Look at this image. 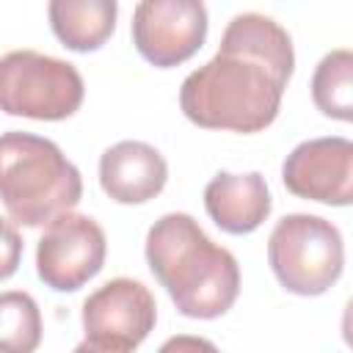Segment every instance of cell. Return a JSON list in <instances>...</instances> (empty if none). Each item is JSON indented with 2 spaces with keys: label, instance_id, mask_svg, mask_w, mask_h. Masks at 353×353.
Instances as JSON below:
<instances>
[{
  "label": "cell",
  "instance_id": "cell-16",
  "mask_svg": "<svg viewBox=\"0 0 353 353\" xmlns=\"http://www.w3.org/2000/svg\"><path fill=\"white\" fill-rule=\"evenodd\" d=\"M157 353H221L215 342L204 339V336H193V334H176L171 339H165Z\"/></svg>",
  "mask_w": 353,
  "mask_h": 353
},
{
  "label": "cell",
  "instance_id": "cell-6",
  "mask_svg": "<svg viewBox=\"0 0 353 353\" xmlns=\"http://www.w3.org/2000/svg\"><path fill=\"white\" fill-rule=\"evenodd\" d=\"M108 240L91 215L63 212L47 223L36 245V273L55 292H77L105 265Z\"/></svg>",
  "mask_w": 353,
  "mask_h": 353
},
{
  "label": "cell",
  "instance_id": "cell-14",
  "mask_svg": "<svg viewBox=\"0 0 353 353\" xmlns=\"http://www.w3.org/2000/svg\"><path fill=\"white\" fill-rule=\"evenodd\" d=\"M41 345V312L30 292H0V353H36Z\"/></svg>",
  "mask_w": 353,
  "mask_h": 353
},
{
  "label": "cell",
  "instance_id": "cell-17",
  "mask_svg": "<svg viewBox=\"0 0 353 353\" xmlns=\"http://www.w3.org/2000/svg\"><path fill=\"white\" fill-rule=\"evenodd\" d=\"M72 353H124V350H110V347H99V345H91V342H80Z\"/></svg>",
  "mask_w": 353,
  "mask_h": 353
},
{
  "label": "cell",
  "instance_id": "cell-2",
  "mask_svg": "<svg viewBox=\"0 0 353 353\" xmlns=\"http://www.w3.org/2000/svg\"><path fill=\"white\" fill-rule=\"evenodd\" d=\"M146 265L179 314L215 320L240 295L234 254L212 243L188 212H168L146 232Z\"/></svg>",
  "mask_w": 353,
  "mask_h": 353
},
{
  "label": "cell",
  "instance_id": "cell-4",
  "mask_svg": "<svg viewBox=\"0 0 353 353\" xmlns=\"http://www.w3.org/2000/svg\"><path fill=\"white\" fill-rule=\"evenodd\" d=\"M268 265L287 292L301 298L323 295L345 270L342 232L320 215L290 212L268 237Z\"/></svg>",
  "mask_w": 353,
  "mask_h": 353
},
{
  "label": "cell",
  "instance_id": "cell-13",
  "mask_svg": "<svg viewBox=\"0 0 353 353\" xmlns=\"http://www.w3.org/2000/svg\"><path fill=\"white\" fill-rule=\"evenodd\" d=\"M312 99L317 110L336 121L353 119V52L339 47L320 58L312 74Z\"/></svg>",
  "mask_w": 353,
  "mask_h": 353
},
{
  "label": "cell",
  "instance_id": "cell-5",
  "mask_svg": "<svg viewBox=\"0 0 353 353\" xmlns=\"http://www.w3.org/2000/svg\"><path fill=\"white\" fill-rule=\"evenodd\" d=\"M85 83L74 63L36 52L11 50L0 58V110L36 121H63L83 105Z\"/></svg>",
  "mask_w": 353,
  "mask_h": 353
},
{
  "label": "cell",
  "instance_id": "cell-8",
  "mask_svg": "<svg viewBox=\"0 0 353 353\" xmlns=\"http://www.w3.org/2000/svg\"><path fill=\"white\" fill-rule=\"evenodd\" d=\"M157 323V303L149 287L135 279H110L83 301L85 342L132 353Z\"/></svg>",
  "mask_w": 353,
  "mask_h": 353
},
{
  "label": "cell",
  "instance_id": "cell-10",
  "mask_svg": "<svg viewBox=\"0 0 353 353\" xmlns=\"http://www.w3.org/2000/svg\"><path fill=\"white\" fill-rule=\"evenodd\" d=\"M168 182L165 157L143 141H119L99 157V185L116 204H146Z\"/></svg>",
  "mask_w": 353,
  "mask_h": 353
},
{
  "label": "cell",
  "instance_id": "cell-12",
  "mask_svg": "<svg viewBox=\"0 0 353 353\" xmlns=\"http://www.w3.org/2000/svg\"><path fill=\"white\" fill-rule=\"evenodd\" d=\"M55 39L72 52L99 50L116 30V0H52L47 6Z\"/></svg>",
  "mask_w": 353,
  "mask_h": 353
},
{
  "label": "cell",
  "instance_id": "cell-1",
  "mask_svg": "<svg viewBox=\"0 0 353 353\" xmlns=\"http://www.w3.org/2000/svg\"><path fill=\"white\" fill-rule=\"evenodd\" d=\"M292 69L290 33L265 14H237L218 52L182 80L179 108L204 130L259 132L276 121Z\"/></svg>",
  "mask_w": 353,
  "mask_h": 353
},
{
  "label": "cell",
  "instance_id": "cell-7",
  "mask_svg": "<svg viewBox=\"0 0 353 353\" xmlns=\"http://www.w3.org/2000/svg\"><path fill=\"white\" fill-rule=\"evenodd\" d=\"M207 28L210 17L201 0H143L132 8V44L157 69L190 61L204 47Z\"/></svg>",
  "mask_w": 353,
  "mask_h": 353
},
{
  "label": "cell",
  "instance_id": "cell-9",
  "mask_svg": "<svg viewBox=\"0 0 353 353\" xmlns=\"http://www.w3.org/2000/svg\"><path fill=\"white\" fill-rule=\"evenodd\" d=\"M281 182L298 199L347 207L353 201V143L342 135L298 143L281 165Z\"/></svg>",
  "mask_w": 353,
  "mask_h": 353
},
{
  "label": "cell",
  "instance_id": "cell-3",
  "mask_svg": "<svg viewBox=\"0 0 353 353\" xmlns=\"http://www.w3.org/2000/svg\"><path fill=\"white\" fill-rule=\"evenodd\" d=\"M80 199L83 176L55 141L22 130L0 135V201L11 223L47 226Z\"/></svg>",
  "mask_w": 353,
  "mask_h": 353
},
{
  "label": "cell",
  "instance_id": "cell-15",
  "mask_svg": "<svg viewBox=\"0 0 353 353\" xmlns=\"http://www.w3.org/2000/svg\"><path fill=\"white\" fill-rule=\"evenodd\" d=\"M19 259H22V237L11 221L0 218V281L17 273Z\"/></svg>",
  "mask_w": 353,
  "mask_h": 353
},
{
  "label": "cell",
  "instance_id": "cell-11",
  "mask_svg": "<svg viewBox=\"0 0 353 353\" xmlns=\"http://www.w3.org/2000/svg\"><path fill=\"white\" fill-rule=\"evenodd\" d=\"M204 210L221 232L251 234L268 221L273 210V199L259 171H248V174L221 171L204 188Z\"/></svg>",
  "mask_w": 353,
  "mask_h": 353
}]
</instances>
